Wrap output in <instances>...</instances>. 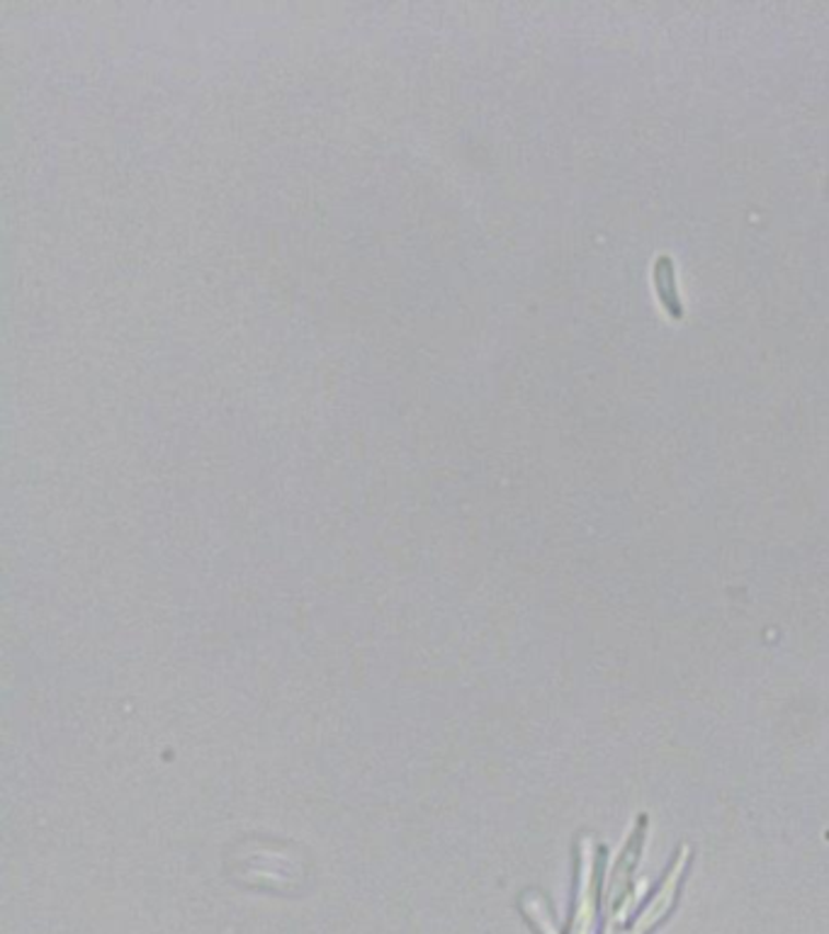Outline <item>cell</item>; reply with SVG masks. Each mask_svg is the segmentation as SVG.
I'll list each match as a JSON object with an SVG mask.
<instances>
[{
	"instance_id": "1",
	"label": "cell",
	"mask_w": 829,
	"mask_h": 934,
	"mask_svg": "<svg viewBox=\"0 0 829 934\" xmlns=\"http://www.w3.org/2000/svg\"><path fill=\"white\" fill-rule=\"evenodd\" d=\"M657 288L662 292L664 304H667V310L674 314V317H681V304H679V297H676V288H674V266L667 256L659 258L657 264Z\"/></svg>"
}]
</instances>
